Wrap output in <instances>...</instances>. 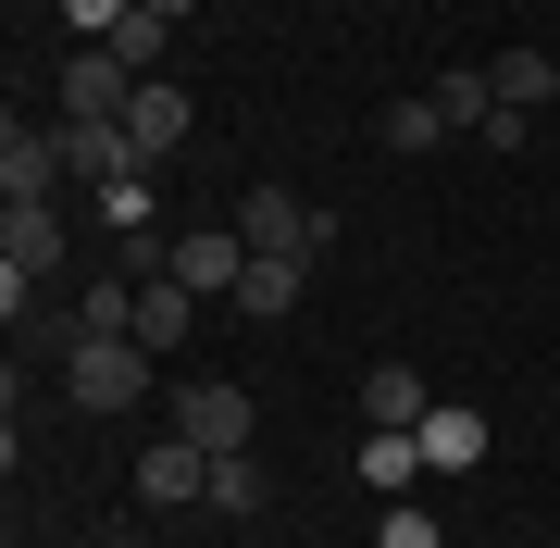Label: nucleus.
<instances>
[{
  "label": "nucleus",
  "instance_id": "obj_1",
  "mask_svg": "<svg viewBox=\"0 0 560 548\" xmlns=\"http://www.w3.org/2000/svg\"><path fill=\"white\" fill-rule=\"evenodd\" d=\"M138 386H150V349L138 337H75V349H62V399H75V411H125Z\"/></svg>",
  "mask_w": 560,
  "mask_h": 548
},
{
  "label": "nucleus",
  "instance_id": "obj_2",
  "mask_svg": "<svg viewBox=\"0 0 560 548\" xmlns=\"http://www.w3.org/2000/svg\"><path fill=\"white\" fill-rule=\"evenodd\" d=\"M237 237H249V249H287V263H324L337 212H312L300 187H249V200H237Z\"/></svg>",
  "mask_w": 560,
  "mask_h": 548
},
{
  "label": "nucleus",
  "instance_id": "obj_3",
  "mask_svg": "<svg viewBox=\"0 0 560 548\" xmlns=\"http://www.w3.org/2000/svg\"><path fill=\"white\" fill-rule=\"evenodd\" d=\"M249 424H261L249 386H212V374H187V386H175V436H187V448H212V462H237Z\"/></svg>",
  "mask_w": 560,
  "mask_h": 548
},
{
  "label": "nucleus",
  "instance_id": "obj_4",
  "mask_svg": "<svg viewBox=\"0 0 560 548\" xmlns=\"http://www.w3.org/2000/svg\"><path fill=\"white\" fill-rule=\"evenodd\" d=\"M125 101H138V62L125 50H75L62 62V113L75 125H125Z\"/></svg>",
  "mask_w": 560,
  "mask_h": 548
},
{
  "label": "nucleus",
  "instance_id": "obj_5",
  "mask_svg": "<svg viewBox=\"0 0 560 548\" xmlns=\"http://www.w3.org/2000/svg\"><path fill=\"white\" fill-rule=\"evenodd\" d=\"M62 187V125H0V200H50Z\"/></svg>",
  "mask_w": 560,
  "mask_h": 548
},
{
  "label": "nucleus",
  "instance_id": "obj_6",
  "mask_svg": "<svg viewBox=\"0 0 560 548\" xmlns=\"http://www.w3.org/2000/svg\"><path fill=\"white\" fill-rule=\"evenodd\" d=\"M175 287H200V300H237V275H249V237L237 224H200V237H175V263H162Z\"/></svg>",
  "mask_w": 560,
  "mask_h": 548
},
{
  "label": "nucleus",
  "instance_id": "obj_7",
  "mask_svg": "<svg viewBox=\"0 0 560 548\" xmlns=\"http://www.w3.org/2000/svg\"><path fill=\"white\" fill-rule=\"evenodd\" d=\"M0 275H62V212L50 200H13V212H0Z\"/></svg>",
  "mask_w": 560,
  "mask_h": 548
},
{
  "label": "nucleus",
  "instance_id": "obj_8",
  "mask_svg": "<svg viewBox=\"0 0 560 548\" xmlns=\"http://www.w3.org/2000/svg\"><path fill=\"white\" fill-rule=\"evenodd\" d=\"M138 499H212V448H187V436H162V448H138Z\"/></svg>",
  "mask_w": 560,
  "mask_h": 548
},
{
  "label": "nucleus",
  "instance_id": "obj_9",
  "mask_svg": "<svg viewBox=\"0 0 560 548\" xmlns=\"http://www.w3.org/2000/svg\"><path fill=\"white\" fill-rule=\"evenodd\" d=\"M411 436H423V462H436V474H474V462H486V411H474V399H436Z\"/></svg>",
  "mask_w": 560,
  "mask_h": 548
},
{
  "label": "nucleus",
  "instance_id": "obj_10",
  "mask_svg": "<svg viewBox=\"0 0 560 548\" xmlns=\"http://www.w3.org/2000/svg\"><path fill=\"white\" fill-rule=\"evenodd\" d=\"M300 275H312V263H287V249H249L237 312H249V325H287V312H300Z\"/></svg>",
  "mask_w": 560,
  "mask_h": 548
},
{
  "label": "nucleus",
  "instance_id": "obj_11",
  "mask_svg": "<svg viewBox=\"0 0 560 548\" xmlns=\"http://www.w3.org/2000/svg\"><path fill=\"white\" fill-rule=\"evenodd\" d=\"M125 138H138L150 163H162V150L187 138V88H175V75H138V101H125Z\"/></svg>",
  "mask_w": 560,
  "mask_h": 548
},
{
  "label": "nucleus",
  "instance_id": "obj_12",
  "mask_svg": "<svg viewBox=\"0 0 560 548\" xmlns=\"http://www.w3.org/2000/svg\"><path fill=\"white\" fill-rule=\"evenodd\" d=\"M138 163H150V150L125 138V125H75V113H62V175H138Z\"/></svg>",
  "mask_w": 560,
  "mask_h": 548
},
{
  "label": "nucleus",
  "instance_id": "obj_13",
  "mask_svg": "<svg viewBox=\"0 0 560 548\" xmlns=\"http://www.w3.org/2000/svg\"><path fill=\"white\" fill-rule=\"evenodd\" d=\"M423 411H436V399H423V374H411V362H374V374H361V424H399V436H411Z\"/></svg>",
  "mask_w": 560,
  "mask_h": 548
},
{
  "label": "nucleus",
  "instance_id": "obj_14",
  "mask_svg": "<svg viewBox=\"0 0 560 548\" xmlns=\"http://www.w3.org/2000/svg\"><path fill=\"white\" fill-rule=\"evenodd\" d=\"M423 101H436V125H448V138H486V113H499V88H486V62H460V75H436Z\"/></svg>",
  "mask_w": 560,
  "mask_h": 548
},
{
  "label": "nucleus",
  "instance_id": "obj_15",
  "mask_svg": "<svg viewBox=\"0 0 560 548\" xmlns=\"http://www.w3.org/2000/svg\"><path fill=\"white\" fill-rule=\"evenodd\" d=\"M187 325H200V287H175V275H150V287H138V349H175Z\"/></svg>",
  "mask_w": 560,
  "mask_h": 548
},
{
  "label": "nucleus",
  "instance_id": "obj_16",
  "mask_svg": "<svg viewBox=\"0 0 560 548\" xmlns=\"http://www.w3.org/2000/svg\"><path fill=\"white\" fill-rule=\"evenodd\" d=\"M411 474H423V436H399V424L361 436V487H374V499H411Z\"/></svg>",
  "mask_w": 560,
  "mask_h": 548
},
{
  "label": "nucleus",
  "instance_id": "obj_17",
  "mask_svg": "<svg viewBox=\"0 0 560 548\" xmlns=\"http://www.w3.org/2000/svg\"><path fill=\"white\" fill-rule=\"evenodd\" d=\"M486 88H499V113H548L560 62H548V50H499V62H486Z\"/></svg>",
  "mask_w": 560,
  "mask_h": 548
},
{
  "label": "nucleus",
  "instance_id": "obj_18",
  "mask_svg": "<svg viewBox=\"0 0 560 548\" xmlns=\"http://www.w3.org/2000/svg\"><path fill=\"white\" fill-rule=\"evenodd\" d=\"M75 337H138V275H101L75 300Z\"/></svg>",
  "mask_w": 560,
  "mask_h": 548
},
{
  "label": "nucleus",
  "instance_id": "obj_19",
  "mask_svg": "<svg viewBox=\"0 0 560 548\" xmlns=\"http://www.w3.org/2000/svg\"><path fill=\"white\" fill-rule=\"evenodd\" d=\"M101 224H113V237H162V224H150V163L138 175H101Z\"/></svg>",
  "mask_w": 560,
  "mask_h": 548
},
{
  "label": "nucleus",
  "instance_id": "obj_20",
  "mask_svg": "<svg viewBox=\"0 0 560 548\" xmlns=\"http://www.w3.org/2000/svg\"><path fill=\"white\" fill-rule=\"evenodd\" d=\"M212 511H224V524H249V511H261V462H249V448H237V462H212Z\"/></svg>",
  "mask_w": 560,
  "mask_h": 548
},
{
  "label": "nucleus",
  "instance_id": "obj_21",
  "mask_svg": "<svg viewBox=\"0 0 560 548\" xmlns=\"http://www.w3.org/2000/svg\"><path fill=\"white\" fill-rule=\"evenodd\" d=\"M162 38H175V13H150V0H138V13H125V25H113V50H125V62H138V75H150V62H162Z\"/></svg>",
  "mask_w": 560,
  "mask_h": 548
},
{
  "label": "nucleus",
  "instance_id": "obj_22",
  "mask_svg": "<svg viewBox=\"0 0 560 548\" xmlns=\"http://www.w3.org/2000/svg\"><path fill=\"white\" fill-rule=\"evenodd\" d=\"M125 13H138V0H62V25H75L88 50H113V25H125Z\"/></svg>",
  "mask_w": 560,
  "mask_h": 548
},
{
  "label": "nucleus",
  "instance_id": "obj_23",
  "mask_svg": "<svg viewBox=\"0 0 560 548\" xmlns=\"http://www.w3.org/2000/svg\"><path fill=\"white\" fill-rule=\"evenodd\" d=\"M436 138H448L436 101H399V113H386V150H436Z\"/></svg>",
  "mask_w": 560,
  "mask_h": 548
},
{
  "label": "nucleus",
  "instance_id": "obj_24",
  "mask_svg": "<svg viewBox=\"0 0 560 548\" xmlns=\"http://www.w3.org/2000/svg\"><path fill=\"white\" fill-rule=\"evenodd\" d=\"M374 548H436V524H423L411 499H386V524H374Z\"/></svg>",
  "mask_w": 560,
  "mask_h": 548
},
{
  "label": "nucleus",
  "instance_id": "obj_25",
  "mask_svg": "<svg viewBox=\"0 0 560 548\" xmlns=\"http://www.w3.org/2000/svg\"><path fill=\"white\" fill-rule=\"evenodd\" d=\"M150 13H175V25H187V13H200V0H150Z\"/></svg>",
  "mask_w": 560,
  "mask_h": 548
},
{
  "label": "nucleus",
  "instance_id": "obj_26",
  "mask_svg": "<svg viewBox=\"0 0 560 548\" xmlns=\"http://www.w3.org/2000/svg\"><path fill=\"white\" fill-rule=\"evenodd\" d=\"M113 548H138V536H113Z\"/></svg>",
  "mask_w": 560,
  "mask_h": 548
}]
</instances>
